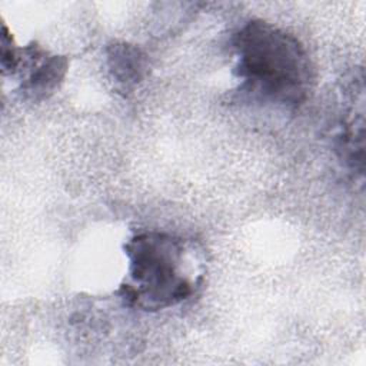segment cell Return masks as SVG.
Listing matches in <instances>:
<instances>
[{"label":"cell","mask_w":366,"mask_h":366,"mask_svg":"<svg viewBox=\"0 0 366 366\" xmlns=\"http://www.w3.org/2000/svg\"><path fill=\"white\" fill-rule=\"evenodd\" d=\"M106 59L113 79L124 87L139 84L147 74L149 60L146 53L134 44L114 41L106 47Z\"/></svg>","instance_id":"5"},{"label":"cell","mask_w":366,"mask_h":366,"mask_svg":"<svg viewBox=\"0 0 366 366\" xmlns=\"http://www.w3.org/2000/svg\"><path fill=\"white\" fill-rule=\"evenodd\" d=\"M30 60V74L21 83V90L33 100L44 99L63 80L67 70V59L63 56H47L36 44L24 49Z\"/></svg>","instance_id":"4"},{"label":"cell","mask_w":366,"mask_h":366,"mask_svg":"<svg viewBox=\"0 0 366 366\" xmlns=\"http://www.w3.org/2000/svg\"><path fill=\"white\" fill-rule=\"evenodd\" d=\"M363 77L357 80L352 94V106H349L340 122V130L336 136V152L345 166L363 176L365 169V144H363V132H365V110H363Z\"/></svg>","instance_id":"3"},{"label":"cell","mask_w":366,"mask_h":366,"mask_svg":"<svg viewBox=\"0 0 366 366\" xmlns=\"http://www.w3.org/2000/svg\"><path fill=\"white\" fill-rule=\"evenodd\" d=\"M183 242L163 232L134 234L126 244L129 280L120 285L117 295L132 307L162 310L190 297L194 285L184 274Z\"/></svg>","instance_id":"2"},{"label":"cell","mask_w":366,"mask_h":366,"mask_svg":"<svg viewBox=\"0 0 366 366\" xmlns=\"http://www.w3.org/2000/svg\"><path fill=\"white\" fill-rule=\"evenodd\" d=\"M234 76L240 97L287 110L297 109L312 89L315 73L303 44L263 20L244 23L233 36Z\"/></svg>","instance_id":"1"}]
</instances>
